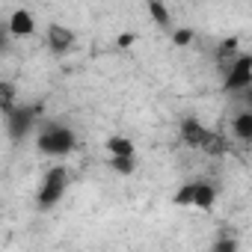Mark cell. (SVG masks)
I'll list each match as a JSON object with an SVG mask.
<instances>
[{
  "label": "cell",
  "mask_w": 252,
  "mask_h": 252,
  "mask_svg": "<svg viewBox=\"0 0 252 252\" xmlns=\"http://www.w3.org/2000/svg\"><path fill=\"white\" fill-rule=\"evenodd\" d=\"M77 146V137L71 128H65V125H57V122H48L42 125V131L36 137V149L48 158H65L71 155Z\"/></svg>",
  "instance_id": "obj_1"
},
{
  "label": "cell",
  "mask_w": 252,
  "mask_h": 252,
  "mask_svg": "<svg viewBox=\"0 0 252 252\" xmlns=\"http://www.w3.org/2000/svg\"><path fill=\"white\" fill-rule=\"evenodd\" d=\"M65 187H68V169H65V166L48 169V172H45V181H42V190H39V208H45V211L54 208V205L63 199Z\"/></svg>",
  "instance_id": "obj_2"
},
{
  "label": "cell",
  "mask_w": 252,
  "mask_h": 252,
  "mask_svg": "<svg viewBox=\"0 0 252 252\" xmlns=\"http://www.w3.org/2000/svg\"><path fill=\"white\" fill-rule=\"evenodd\" d=\"M246 86H252V54H237L225 68V89L243 92Z\"/></svg>",
  "instance_id": "obj_3"
},
{
  "label": "cell",
  "mask_w": 252,
  "mask_h": 252,
  "mask_svg": "<svg viewBox=\"0 0 252 252\" xmlns=\"http://www.w3.org/2000/svg\"><path fill=\"white\" fill-rule=\"evenodd\" d=\"M42 116V107H12L9 113H6V119H9V137L12 140H24L33 128H36V119Z\"/></svg>",
  "instance_id": "obj_4"
},
{
  "label": "cell",
  "mask_w": 252,
  "mask_h": 252,
  "mask_svg": "<svg viewBox=\"0 0 252 252\" xmlns=\"http://www.w3.org/2000/svg\"><path fill=\"white\" fill-rule=\"evenodd\" d=\"M208 137H211V131L205 128V125H202L199 119H184V122H181V140H184L187 146L202 149Z\"/></svg>",
  "instance_id": "obj_5"
},
{
  "label": "cell",
  "mask_w": 252,
  "mask_h": 252,
  "mask_svg": "<svg viewBox=\"0 0 252 252\" xmlns=\"http://www.w3.org/2000/svg\"><path fill=\"white\" fill-rule=\"evenodd\" d=\"M71 45H74V30H68L63 24H51L48 27V48L54 54H65Z\"/></svg>",
  "instance_id": "obj_6"
},
{
  "label": "cell",
  "mask_w": 252,
  "mask_h": 252,
  "mask_svg": "<svg viewBox=\"0 0 252 252\" xmlns=\"http://www.w3.org/2000/svg\"><path fill=\"white\" fill-rule=\"evenodd\" d=\"M6 27H9V33H12V36H33L36 21H33V15H30L27 9H15V12L9 15Z\"/></svg>",
  "instance_id": "obj_7"
},
{
  "label": "cell",
  "mask_w": 252,
  "mask_h": 252,
  "mask_svg": "<svg viewBox=\"0 0 252 252\" xmlns=\"http://www.w3.org/2000/svg\"><path fill=\"white\" fill-rule=\"evenodd\" d=\"M214 202H217V190H214L208 181H199V184H193V205H190V208L208 211V208H214Z\"/></svg>",
  "instance_id": "obj_8"
},
{
  "label": "cell",
  "mask_w": 252,
  "mask_h": 252,
  "mask_svg": "<svg viewBox=\"0 0 252 252\" xmlns=\"http://www.w3.org/2000/svg\"><path fill=\"white\" fill-rule=\"evenodd\" d=\"M231 134H234L240 143H249V140H252V110H240V113L231 119Z\"/></svg>",
  "instance_id": "obj_9"
},
{
  "label": "cell",
  "mask_w": 252,
  "mask_h": 252,
  "mask_svg": "<svg viewBox=\"0 0 252 252\" xmlns=\"http://www.w3.org/2000/svg\"><path fill=\"white\" fill-rule=\"evenodd\" d=\"M237 51H240V39H234V36L222 39L217 45V63H220V68H228V63L237 57Z\"/></svg>",
  "instance_id": "obj_10"
},
{
  "label": "cell",
  "mask_w": 252,
  "mask_h": 252,
  "mask_svg": "<svg viewBox=\"0 0 252 252\" xmlns=\"http://www.w3.org/2000/svg\"><path fill=\"white\" fill-rule=\"evenodd\" d=\"M107 152L110 155H119V158H137V149L128 137H110L107 140Z\"/></svg>",
  "instance_id": "obj_11"
},
{
  "label": "cell",
  "mask_w": 252,
  "mask_h": 252,
  "mask_svg": "<svg viewBox=\"0 0 252 252\" xmlns=\"http://www.w3.org/2000/svg\"><path fill=\"white\" fill-rule=\"evenodd\" d=\"M149 15H152V21H155L158 27H169V21H172L163 0H149Z\"/></svg>",
  "instance_id": "obj_12"
},
{
  "label": "cell",
  "mask_w": 252,
  "mask_h": 252,
  "mask_svg": "<svg viewBox=\"0 0 252 252\" xmlns=\"http://www.w3.org/2000/svg\"><path fill=\"white\" fill-rule=\"evenodd\" d=\"M110 169L119 172V175H131L137 169V158H119V155H110Z\"/></svg>",
  "instance_id": "obj_13"
},
{
  "label": "cell",
  "mask_w": 252,
  "mask_h": 252,
  "mask_svg": "<svg viewBox=\"0 0 252 252\" xmlns=\"http://www.w3.org/2000/svg\"><path fill=\"white\" fill-rule=\"evenodd\" d=\"M15 107V86L12 83H6V80H0V113H9Z\"/></svg>",
  "instance_id": "obj_14"
},
{
  "label": "cell",
  "mask_w": 252,
  "mask_h": 252,
  "mask_svg": "<svg viewBox=\"0 0 252 252\" xmlns=\"http://www.w3.org/2000/svg\"><path fill=\"white\" fill-rule=\"evenodd\" d=\"M193 39H196V33H193L190 27H178V30L172 33V42H175L178 48H187V45H190Z\"/></svg>",
  "instance_id": "obj_15"
},
{
  "label": "cell",
  "mask_w": 252,
  "mask_h": 252,
  "mask_svg": "<svg viewBox=\"0 0 252 252\" xmlns=\"http://www.w3.org/2000/svg\"><path fill=\"white\" fill-rule=\"evenodd\" d=\"M175 205H181V208H190V205H193V184H184V187L175 193Z\"/></svg>",
  "instance_id": "obj_16"
},
{
  "label": "cell",
  "mask_w": 252,
  "mask_h": 252,
  "mask_svg": "<svg viewBox=\"0 0 252 252\" xmlns=\"http://www.w3.org/2000/svg\"><path fill=\"white\" fill-rule=\"evenodd\" d=\"M9 45H12V33H9V27L3 21H0V54H6Z\"/></svg>",
  "instance_id": "obj_17"
},
{
  "label": "cell",
  "mask_w": 252,
  "mask_h": 252,
  "mask_svg": "<svg viewBox=\"0 0 252 252\" xmlns=\"http://www.w3.org/2000/svg\"><path fill=\"white\" fill-rule=\"evenodd\" d=\"M134 42H137V36H134V33H119V39H116V45H119V48H131Z\"/></svg>",
  "instance_id": "obj_18"
},
{
  "label": "cell",
  "mask_w": 252,
  "mask_h": 252,
  "mask_svg": "<svg viewBox=\"0 0 252 252\" xmlns=\"http://www.w3.org/2000/svg\"><path fill=\"white\" fill-rule=\"evenodd\" d=\"M234 249H237L234 240H220V243H214V252H234Z\"/></svg>",
  "instance_id": "obj_19"
}]
</instances>
